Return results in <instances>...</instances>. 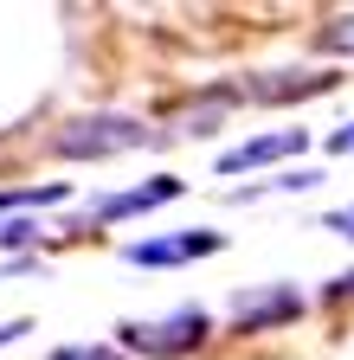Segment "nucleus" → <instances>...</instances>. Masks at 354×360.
Here are the masks:
<instances>
[{
  "label": "nucleus",
  "mask_w": 354,
  "mask_h": 360,
  "mask_svg": "<svg viewBox=\"0 0 354 360\" xmlns=\"http://www.w3.org/2000/svg\"><path fill=\"white\" fill-rule=\"evenodd\" d=\"M206 309H174L161 322H122V347L142 354V360H174V354H194L206 341Z\"/></svg>",
  "instance_id": "1"
},
{
  "label": "nucleus",
  "mask_w": 354,
  "mask_h": 360,
  "mask_svg": "<svg viewBox=\"0 0 354 360\" xmlns=\"http://www.w3.org/2000/svg\"><path fill=\"white\" fill-rule=\"evenodd\" d=\"M142 142H161L155 129H142L136 116H84L58 135V155L71 161H103V155H122V148H142Z\"/></svg>",
  "instance_id": "2"
},
{
  "label": "nucleus",
  "mask_w": 354,
  "mask_h": 360,
  "mask_svg": "<svg viewBox=\"0 0 354 360\" xmlns=\"http://www.w3.org/2000/svg\"><path fill=\"white\" fill-rule=\"evenodd\" d=\"M296 315H303V296H296L290 283H271V290H239V296H232V322H239V335L284 328V322H296Z\"/></svg>",
  "instance_id": "3"
},
{
  "label": "nucleus",
  "mask_w": 354,
  "mask_h": 360,
  "mask_svg": "<svg viewBox=\"0 0 354 360\" xmlns=\"http://www.w3.org/2000/svg\"><path fill=\"white\" fill-rule=\"evenodd\" d=\"M219 245H226V238H219V232H174V238H142V245H122V257L129 264H187V257H213Z\"/></svg>",
  "instance_id": "4"
},
{
  "label": "nucleus",
  "mask_w": 354,
  "mask_h": 360,
  "mask_svg": "<svg viewBox=\"0 0 354 360\" xmlns=\"http://www.w3.org/2000/svg\"><path fill=\"white\" fill-rule=\"evenodd\" d=\"M309 142L303 129H277V135H251V142H239V148H226L219 155V167L226 174H245V167H264V161H277V155H296Z\"/></svg>",
  "instance_id": "5"
},
{
  "label": "nucleus",
  "mask_w": 354,
  "mask_h": 360,
  "mask_svg": "<svg viewBox=\"0 0 354 360\" xmlns=\"http://www.w3.org/2000/svg\"><path fill=\"white\" fill-rule=\"evenodd\" d=\"M174 193H181V180H174V174H161V180H142V187H129V193L91 200V219H129V212H148V206H167Z\"/></svg>",
  "instance_id": "6"
},
{
  "label": "nucleus",
  "mask_w": 354,
  "mask_h": 360,
  "mask_svg": "<svg viewBox=\"0 0 354 360\" xmlns=\"http://www.w3.org/2000/svg\"><path fill=\"white\" fill-rule=\"evenodd\" d=\"M65 187L58 180H46V187H13V193H0V212H32V206H58Z\"/></svg>",
  "instance_id": "7"
},
{
  "label": "nucleus",
  "mask_w": 354,
  "mask_h": 360,
  "mask_svg": "<svg viewBox=\"0 0 354 360\" xmlns=\"http://www.w3.org/2000/svg\"><path fill=\"white\" fill-rule=\"evenodd\" d=\"M322 45H329V52H354V20H335L322 32Z\"/></svg>",
  "instance_id": "8"
},
{
  "label": "nucleus",
  "mask_w": 354,
  "mask_h": 360,
  "mask_svg": "<svg viewBox=\"0 0 354 360\" xmlns=\"http://www.w3.org/2000/svg\"><path fill=\"white\" fill-rule=\"evenodd\" d=\"M26 238H39V225H32V219H13V225H0V251H7V245H26Z\"/></svg>",
  "instance_id": "9"
},
{
  "label": "nucleus",
  "mask_w": 354,
  "mask_h": 360,
  "mask_svg": "<svg viewBox=\"0 0 354 360\" xmlns=\"http://www.w3.org/2000/svg\"><path fill=\"white\" fill-rule=\"evenodd\" d=\"M52 360H122L116 347H58Z\"/></svg>",
  "instance_id": "10"
},
{
  "label": "nucleus",
  "mask_w": 354,
  "mask_h": 360,
  "mask_svg": "<svg viewBox=\"0 0 354 360\" xmlns=\"http://www.w3.org/2000/svg\"><path fill=\"white\" fill-rule=\"evenodd\" d=\"M329 232H341V238H354V206H341V212H329Z\"/></svg>",
  "instance_id": "11"
},
{
  "label": "nucleus",
  "mask_w": 354,
  "mask_h": 360,
  "mask_svg": "<svg viewBox=\"0 0 354 360\" xmlns=\"http://www.w3.org/2000/svg\"><path fill=\"white\" fill-rule=\"evenodd\" d=\"M329 148H335V155H354V122H348V129H335V135H329Z\"/></svg>",
  "instance_id": "12"
},
{
  "label": "nucleus",
  "mask_w": 354,
  "mask_h": 360,
  "mask_svg": "<svg viewBox=\"0 0 354 360\" xmlns=\"http://www.w3.org/2000/svg\"><path fill=\"white\" fill-rule=\"evenodd\" d=\"M329 296H335V302H341V296H354V270H348V277H335V283H329Z\"/></svg>",
  "instance_id": "13"
},
{
  "label": "nucleus",
  "mask_w": 354,
  "mask_h": 360,
  "mask_svg": "<svg viewBox=\"0 0 354 360\" xmlns=\"http://www.w3.org/2000/svg\"><path fill=\"white\" fill-rule=\"evenodd\" d=\"M26 335V322H0V347H7V341H20Z\"/></svg>",
  "instance_id": "14"
}]
</instances>
